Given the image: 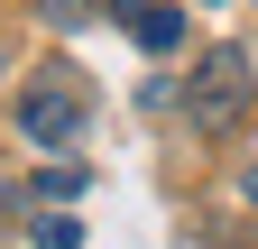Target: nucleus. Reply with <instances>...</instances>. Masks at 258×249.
Here are the masks:
<instances>
[{"label": "nucleus", "instance_id": "obj_1", "mask_svg": "<svg viewBox=\"0 0 258 249\" xmlns=\"http://www.w3.org/2000/svg\"><path fill=\"white\" fill-rule=\"evenodd\" d=\"M184 111H194V130H231V120L249 111V55H240V46H212L203 65H194Z\"/></svg>", "mask_w": 258, "mask_h": 249}, {"label": "nucleus", "instance_id": "obj_4", "mask_svg": "<svg viewBox=\"0 0 258 249\" xmlns=\"http://www.w3.org/2000/svg\"><path fill=\"white\" fill-rule=\"evenodd\" d=\"M37 249H83V222H64V212H37Z\"/></svg>", "mask_w": 258, "mask_h": 249}, {"label": "nucleus", "instance_id": "obj_2", "mask_svg": "<svg viewBox=\"0 0 258 249\" xmlns=\"http://www.w3.org/2000/svg\"><path fill=\"white\" fill-rule=\"evenodd\" d=\"M19 130L37 139V148H64L83 130V92H74V74H46V83H28L19 92Z\"/></svg>", "mask_w": 258, "mask_h": 249}, {"label": "nucleus", "instance_id": "obj_6", "mask_svg": "<svg viewBox=\"0 0 258 249\" xmlns=\"http://www.w3.org/2000/svg\"><path fill=\"white\" fill-rule=\"evenodd\" d=\"M46 19H55V28H83V19H92V0H46Z\"/></svg>", "mask_w": 258, "mask_h": 249}, {"label": "nucleus", "instance_id": "obj_7", "mask_svg": "<svg viewBox=\"0 0 258 249\" xmlns=\"http://www.w3.org/2000/svg\"><path fill=\"white\" fill-rule=\"evenodd\" d=\"M249 203H258V175H249Z\"/></svg>", "mask_w": 258, "mask_h": 249}, {"label": "nucleus", "instance_id": "obj_5", "mask_svg": "<svg viewBox=\"0 0 258 249\" xmlns=\"http://www.w3.org/2000/svg\"><path fill=\"white\" fill-rule=\"evenodd\" d=\"M37 194H55V203H74V194H83V166H46V184H37Z\"/></svg>", "mask_w": 258, "mask_h": 249}, {"label": "nucleus", "instance_id": "obj_3", "mask_svg": "<svg viewBox=\"0 0 258 249\" xmlns=\"http://www.w3.org/2000/svg\"><path fill=\"white\" fill-rule=\"evenodd\" d=\"M120 19H129V37H139L148 55H175L184 46V10L175 0H120Z\"/></svg>", "mask_w": 258, "mask_h": 249}]
</instances>
